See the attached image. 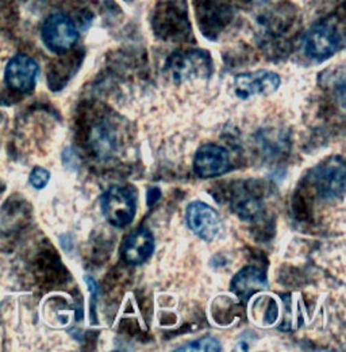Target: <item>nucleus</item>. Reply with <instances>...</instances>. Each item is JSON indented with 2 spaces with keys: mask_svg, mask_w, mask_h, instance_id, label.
<instances>
[{
  "mask_svg": "<svg viewBox=\"0 0 346 352\" xmlns=\"http://www.w3.org/2000/svg\"><path fill=\"white\" fill-rule=\"evenodd\" d=\"M167 69L176 83L205 80L213 72V63L209 53L203 50H187L173 54Z\"/></svg>",
  "mask_w": 346,
  "mask_h": 352,
  "instance_id": "nucleus-1",
  "label": "nucleus"
},
{
  "mask_svg": "<svg viewBox=\"0 0 346 352\" xmlns=\"http://www.w3.org/2000/svg\"><path fill=\"white\" fill-rule=\"evenodd\" d=\"M100 205L106 220L117 228H125L135 217L137 194L130 187L113 186L103 194Z\"/></svg>",
  "mask_w": 346,
  "mask_h": 352,
  "instance_id": "nucleus-2",
  "label": "nucleus"
},
{
  "mask_svg": "<svg viewBox=\"0 0 346 352\" xmlns=\"http://www.w3.org/2000/svg\"><path fill=\"white\" fill-rule=\"evenodd\" d=\"M79 40V32L73 21L62 14H51L43 23V41L54 53H65L72 49Z\"/></svg>",
  "mask_w": 346,
  "mask_h": 352,
  "instance_id": "nucleus-3",
  "label": "nucleus"
},
{
  "mask_svg": "<svg viewBox=\"0 0 346 352\" xmlns=\"http://www.w3.org/2000/svg\"><path fill=\"white\" fill-rule=\"evenodd\" d=\"M343 44L341 33L337 26L330 22L315 25L304 38L305 54L316 61H323L332 57Z\"/></svg>",
  "mask_w": 346,
  "mask_h": 352,
  "instance_id": "nucleus-4",
  "label": "nucleus"
},
{
  "mask_svg": "<svg viewBox=\"0 0 346 352\" xmlns=\"http://www.w3.org/2000/svg\"><path fill=\"white\" fill-rule=\"evenodd\" d=\"M314 186L323 199L341 198L345 192V163L333 157L319 164L314 173Z\"/></svg>",
  "mask_w": 346,
  "mask_h": 352,
  "instance_id": "nucleus-5",
  "label": "nucleus"
},
{
  "mask_svg": "<svg viewBox=\"0 0 346 352\" xmlns=\"http://www.w3.org/2000/svg\"><path fill=\"white\" fill-rule=\"evenodd\" d=\"M188 228L202 240L213 241L222 232V220L216 210L205 202H192L185 210Z\"/></svg>",
  "mask_w": 346,
  "mask_h": 352,
  "instance_id": "nucleus-6",
  "label": "nucleus"
},
{
  "mask_svg": "<svg viewBox=\"0 0 346 352\" xmlns=\"http://www.w3.org/2000/svg\"><path fill=\"white\" fill-rule=\"evenodd\" d=\"M38 72L40 68L34 58L26 54H16L8 61L4 79L8 87L19 92H29L37 83Z\"/></svg>",
  "mask_w": 346,
  "mask_h": 352,
  "instance_id": "nucleus-7",
  "label": "nucleus"
},
{
  "mask_svg": "<svg viewBox=\"0 0 346 352\" xmlns=\"http://www.w3.org/2000/svg\"><path fill=\"white\" fill-rule=\"evenodd\" d=\"M280 86V78L270 71H255L235 76L234 92L241 99L256 95H270Z\"/></svg>",
  "mask_w": 346,
  "mask_h": 352,
  "instance_id": "nucleus-8",
  "label": "nucleus"
},
{
  "mask_svg": "<svg viewBox=\"0 0 346 352\" xmlns=\"http://www.w3.org/2000/svg\"><path fill=\"white\" fill-rule=\"evenodd\" d=\"M231 164L226 149L209 144L198 149L194 159V171L203 179H210L229 173Z\"/></svg>",
  "mask_w": 346,
  "mask_h": 352,
  "instance_id": "nucleus-9",
  "label": "nucleus"
},
{
  "mask_svg": "<svg viewBox=\"0 0 346 352\" xmlns=\"http://www.w3.org/2000/svg\"><path fill=\"white\" fill-rule=\"evenodd\" d=\"M154 251V237L148 228H138L130 233L122 245V258L131 265L145 263Z\"/></svg>",
  "mask_w": 346,
  "mask_h": 352,
  "instance_id": "nucleus-10",
  "label": "nucleus"
},
{
  "mask_svg": "<svg viewBox=\"0 0 346 352\" xmlns=\"http://www.w3.org/2000/svg\"><path fill=\"white\" fill-rule=\"evenodd\" d=\"M268 287L266 275L257 267H245L238 271L230 285L231 292L242 301L251 300L255 294Z\"/></svg>",
  "mask_w": 346,
  "mask_h": 352,
  "instance_id": "nucleus-11",
  "label": "nucleus"
},
{
  "mask_svg": "<svg viewBox=\"0 0 346 352\" xmlns=\"http://www.w3.org/2000/svg\"><path fill=\"white\" fill-rule=\"evenodd\" d=\"M233 205H234L237 214L245 220H253L255 217L259 216L262 210V205H261L259 198H256L252 194L249 195V192L240 195L238 199H235Z\"/></svg>",
  "mask_w": 346,
  "mask_h": 352,
  "instance_id": "nucleus-12",
  "label": "nucleus"
},
{
  "mask_svg": "<svg viewBox=\"0 0 346 352\" xmlns=\"http://www.w3.org/2000/svg\"><path fill=\"white\" fill-rule=\"evenodd\" d=\"M220 344L219 342L211 338V336H207V338H202V339H198L192 343H188L187 346H183L180 349H177L176 351H220Z\"/></svg>",
  "mask_w": 346,
  "mask_h": 352,
  "instance_id": "nucleus-13",
  "label": "nucleus"
},
{
  "mask_svg": "<svg viewBox=\"0 0 346 352\" xmlns=\"http://www.w3.org/2000/svg\"><path fill=\"white\" fill-rule=\"evenodd\" d=\"M49 179H50V174L45 168H43V167H36L33 170L32 175H30V183H32L33 187L41 190L47 184Z\"/></svg>",
  "mask_w": 346,
  "mask_h": 352,
  "instance_id": "nucleus-14",
  "label": "nucleus"
},
{
  "mask_svg": "<svg viewBox=\"0 0 346 352\" xmlns=\"http://www.w3.org/2000/svg\"><path fill=\"white\" fill-rule=\"evenodd\" d=\"M126 1H130V0H126Z\"/></svg>",
  "mask_w": 346,
  "mask_h": 352,
  "instance_id": "nucleus-15",
  "label": "nucleus"
}]
</instances>
